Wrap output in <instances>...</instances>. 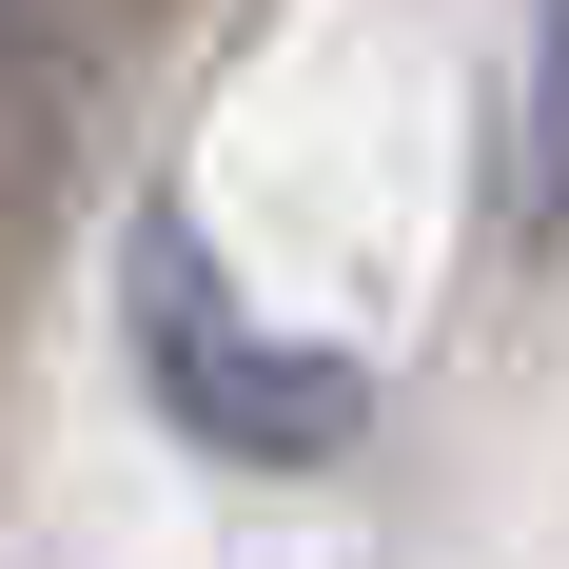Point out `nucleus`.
<instances>
[{
    "mask_svg": "<svg viewBox=\"0 0 569 569\" xmlns=\"http://www.w3.org/2000/svg\"><path fill=\"white\" fill-rule=\"evenodd\" d=\"M118 335H138V393H158L217 471H335L353 432H373V373H353L335 335H276V315L217 276L197 217L118 236Z\"/></svg>",
    "mask_w": 569,
    "mask_h": 569,
    "instance_id": "nucleus-1",
    "label": "nucleus"
},
{
    "mask_svg": "<svg viewBox=\"0 0 569 569\" xmlns=\"http://www.w3.org/2000/svg\"><path fill=\"white\" fill-rule=\"evenodd\" d=\"M20 20H40V0H0V40H20Z\"/></svg>",
    "mask_w": 569,
    "mask_h": 569,
    "instance_id": "nucleus-3",
    "label": "nucleus"
},
{
    "mask_svg": "<svg viewBox=\"0 0 569 569\" xmlns=\"http://www.w3.org/2000/svg\"><path fill=\"white\" fill-rule=\"evenodd\" d=\"M511 217L569 236V0H530V118H511Z\"/></svg>",
    "mask_w": 569,
    "mask_h": 569,
    "instance_id": "nucleus-2",
    "label": "nucleus"
}]
</instances>
